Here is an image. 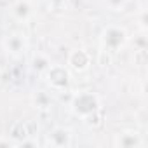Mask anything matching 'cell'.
Wrapping results in <instances>:
<instances>
[{
  "instance_id": "8",
  "label": "cell",
  "mask_w": 148,
  "mask_h": 148,
  "mask_svg": "<svg viewBox=\"0 0 148 148\" xmlns=\"http://www.w3.org/2000/svg\"><path fill=\"white\" fill-rule=\"evenodd\" d=\"M11 14H12V18L16 21L26 23L33 14V5H32L30 0H16L12 4V7H11Z\"/></svg>"
},
{
  "instance_id": "14",
  "label": "cell",
  "mask_w": 148,
  "mask_h": 148,
  "mask_svg": "<svg viewBox=\"0 0 148 148\" xmlns=\"http://www.w3.org/2000/svg\"><path fill=\"white\" fill-rule=\"evenodd\" d=\"M146 45H148V42H146L145 32H141L138 37H134V47H136V51H146Z\"/></svg>"
},
{
  "instance_id": "15",
  "label": "cell",
  "mask_w": 148,
  "mask_h": 148,
  "mask_svg": "<svg viewBox=\"0 0 148 148\" xmlns=\"http://www.w3.org/2000/svg\"><path fill=\"white\" fill-rule=\"evenodd\" d=\"M18 143L11 138V136H2L0 138V148H16Z\"/></svg>"
},
{
  "instance_id": "10",
  "label": "cell",
  "mask_w": 148,
  "mask_h": 148,
  "mask_svg": "<svg viewBox=\"0 0 148 148\" xmlns=\"http://www.w3.org/2000/svg\"><path fill=\"white\" fill-rule=\"evenodd\" d=\"M9 136H11V138H12L16 143L23 141L25 138H28V136H30V132H28V125H26L23 120H18V122H14V124L11 125Z\"/></svg>"
},
{
  "instance_id": "1",
  "label": "cell",
  "mask_w": 148,
  "mask_h": 148,
  "mask_svg": "<svg viewBox=\"0 0 148 148\" xmlns=\"http://www.w3.org/2000/svg\"><path fill=\"white\" fill-rule=\"evenodd\" d=\"M70 110L75 117L84 120L86 117L101 112L103 110V101H101L99 94L94 92V91H79L70 99Z\"/></svg>"
},
{
  "instance_id": "16",
  "label": "cell",
  "mask_w": 148,
  "mask_h": 148,
  "mask_svg": "<svg viewBox=\"0 0 148 148\" xmlns=\"http://www.w3.org/2000/svg\"><path fill=\"white\" fill-rule=\"evenodd\" d=\"M138 23H139V32H146V28H148V14H146V11L139 12Z\"/></svg>"
},
{
  "instance_id": "12",
  "label": "cell",
  "mask_w": 148,
  "mask_h": 148,
  "mask_svg": "<svg viewBox=\"0 0 148 148\" xmlns=\"http://www.w3.org/2000/svg\"><path fill=\"white\" fill-rule=\"evenodd\" d=\"M84 124H86L87 127H91V129H98V127L103 124V110L98 112V113H92V115L86 117V119H84Z\"/></svg>"
},
{
  "instance_id": "7",
  "label": "cell",
  "mask_w": 148,
  "mask_h": 148,
  "mask_svg": "<svg viewBox=\"0 0 148 148\" xmlns=\"http://www.w3.org/2000/svg\"><path fill=\"white\" fill-rule=\"evenodd\" d=\"M2 45H4V51H5L7 54L18 58V56H21V54L26 52V49H28V40H26V37H25L23 33L14 32V33H9V35L4 38Z\"/></svg>"
},
{
  "instance_id": "9",
  "label": "cell",
  "mask_w": 148,
  "mask_h": 148,
  "mask_svg": "<svg viewBox=\"0 0 148 148\" xmlns=\"http://www.w3.org/2000/svg\"><path fill=\"white\" fill-rule=\"evenodd\" d=\"M30 64H32L33 71H37L38 75H44V73L49 70V66L52 64V61H51V58L45 52H35L32 56V63Z\"/></svg>"
},
{
  "instance_id": "13",
  "label": "cell",
  "mask_w": 148,
  "mask_h": 148,
  "mask_svg": "<svg viewBox=\"0 0 148 148\" xmlns=\"http://www.w3.org/2000/svg\"><path fill=\"white\" fill-rule=\"evenodd\" d=\"M127 2L129 0H105V5L110 11H122L127 5Z\"/></svg>"
},
{
  "instance_id": "11",
  "label": "cell",
  "mask_w": 148,
  "mask_h": 148,
  "mask_svg": "<svg viewBox=\"0 0 148 148\" xmlns=\"http://www.w3.org/2000/svg\"><path fill=\"white\" fill-rule=\"evenodd\" d=\"M33 103H35V108H40V110H47L51 106V98L47 92H37L33 96Z\"/></svg>"
},
{
  "instance_id": "2",
  "label": "cell",
  "mask_w": 148,
  "mask_h": 148,
  "mask_svg": "<svg viewBox=\"0 0 148 148\" xmlns=\"http://www.w3.org/2000/svg\"><path fill=\"white\" fill-rule=\"evenodd\" d=\"M101 47L106 52H117L129 44V33L120 25H108L99 37Z\"/></svg>"
},
{
  "instance_id": "5",
  "label": "cell",
  "mask_w": 148,
  "mask_h": 148,
  "mask_svg": "<svg viewBox=\"0 0 148 148\" xmlns=\"http://www.w3.org/2000/svg\"><path fill=\"white\" fill-rule=\"evenodd\" d=\"M113 146H117V148H143L145 139L138 131L125 129V131H119L113 136Z\"/></svg>"
},
{
  "instance_id": "6",
  "label": "cell",
  "mask_w": 148,
  "mask_h": 148,
  "mask_svg": "<svg viewBox=\"0 0 148 148\" xmlns=\"http://www.w3.org/2000/svg\"><path fill=\"white\" fill-rule=\"evenodd\" d=\"M73 143V132L68 127H54L49 131L45 145L51 148H68Z\"/></svg>"
},
{
  "instance_id": "3",
  "label": "cell",
  "mask_w": 148,
  "mask_h": 148,
  "mask_svg": "<svg viewBox=\"0 0 148 148\" xmlns=\"http://www.w3.org/2000/svg\"><path fill=\"white\" fill-rule=\"evenodd\" d=\"M44 79L47 82V86L52 89V91H58V92H63L70 87V82H71V71L68 70L66 64H51L49 70L44 73Z\"/></svg>"
},
{
  "instance_id": "4",
  "label": "cell",
  "mask_w": 148,
  "mask_h": 148,
  "mask_svg": "<svg viewBox=\"0 0 148 148\" xmlns=\"http://www.w3.org/2000/svg\"><path fill=\"white\" fill-rule=\"evenodd\" d=\"M91 64H92V58H91L89 51H86L82 47L70 51L68 59H66V66H68L70 71H73V73H84V71H87L91 68Z\"/></svg>"
}]
</instances>
